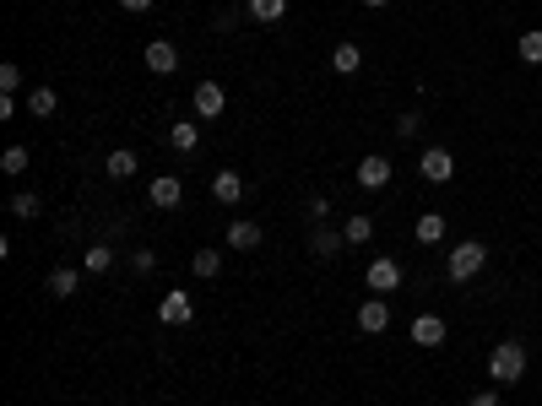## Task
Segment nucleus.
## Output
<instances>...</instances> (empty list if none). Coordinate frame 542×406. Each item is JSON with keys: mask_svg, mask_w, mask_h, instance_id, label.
<instances>
[{"mask_svg": "<svg viewBox=\"0 0 542 406\" xmlns=\"http://www.w3.org/2000/svg\"><path fill=\"white\" fill-rule=\"evenodd\" d=\"M119 11H136V16H141V11H152V0H119Z\"/></svg>", "mask_w": 542, "mask_h": 406, "instance_id": "nucleus-33", "label": "nucleus"}, {"mask_svg": "<svg viewBox=\"0 0 542 406\" xmlns=\"http://www.w3.org/2000/svg\"><path fill=\"white\" fill-rule=\"evenodd\" d=\"M147 201H152V206H163V212H174V206L185 201V184H179L174 174H157V179L147 184Z\"/></svg>", "mask_w": 542, "mask_h": 406, "instance_id": "nucleus-8", "label": "nucleus"}, {"mask_svg": "<svg viewBox=\"0 0 542 406\" xmlns=\"http://www.w3.org/2000/svg\"><path fill=\"white\" fill-rule=\"evenodd\" d=\"M418 174H423L429 184H451V179H456V157H451L445 146H423V157H418Z\"/></svg>", "mask_w": 542, "mask_h": 406, "instance_id": "nucleus-3", "label": "nucleus"}, {"mask_svg": "<svg viewBox=\"0 0 542 406\" xmlns=\"http://www.w3.org/2000/svg\"><path fill=\"white\" fill-rule=\"evenodd\" d=\"M168 146H174V152H195V146H201V125H195V119L168 125Z\"/></svg>", "mask_w": 542, "mask_h": 406, "instance_id": "nucleus-16", "label": "nucleus"}, {"mask_svg": "<svg viewBox=\"0 0 542 406\" xmlns=\"http://www.w3.org/2000/svg\"><path fill=\"white\" fill-rule=\"evenodd\" d=\"M147 71L174 76V71H179V49H174L168 38H152V43H147Z\"/></svg>", "mask_w": 542, "mask_h": 406, "instance_id": "nucleus-10", "label": "nucleus"}, {"mask_svg": "<svg viewBox=\"0 0 542 406\" xmlns=\"http://www.w3.org/2000/svg\"><path fill=\"white\" fill-rule=\"evenodd\" d=\"M190 271H195V277H217V271H223V255H217V250H195V255H190Z\"/></svg>", "mask_w": 542, "mask_h": 406, "instance_id": "nucleus-23", "label": "nucleus"}, {"mask_svg": "<svg viewBox=\"0 0 542 406\" xmlns=\"http://www.w3.org/2000/svg\"><path fill=\"white\" fill-rule=\"evenodd\" d=\"M228 250H261V228L255 222H228Z\"/></svg>", "mask_w": 542, "mask_h": 406, "instance_id": "nucleus-17", "label": "nucleus"}, {"mask_svg": "<svg viewBox=\"0 0 542 406\" xmlns=\"http://www.w3.org/2000/svg\"><path fill=\"white\" fill-rule=\"evenodd\" d=\"M358 65H364V49H358V43H347V38H342V43H337V49H331V71H337V76H353V71H358Z\"/></svg>", "mask_w": 542, "mask_h": 406, "instance_id": "nucleus-15", "label": "nucleus"}, {"mask_svg": "<svg viewBox=\"0 0 542 406\" xmlns=\"http://www.w3.org/2000/svg\"><path fill=\"white\" fill-rule=\"evenodd\" d=\"M0 168H5V174H27V146H5V152H0Z\"/></svg>", "mask_w": 542, "mask_h": 406, "instance_id": "nucleus-27", "label": "nucleus"}, {"mask_svg": "<svg viewBox=\"0 0 542 406\" xmlns=\"http://www.w3.org/2000/svg\"><path fill=\"white\" fill-rule=\"evenodd\" d=\"M49 298H76V271H71V266H54V271H49Z\"/></svg>", "mask_w": 542, "mask_h": 406, "instance_id": "nucleus-20", "label": "nucleus"}, {"mask_svg": "<svg viewBox=\"0 0 542 406\" xmlns=\"http://www.w3.org/2000/svg\"><path fill=\"white\" fill-rule=\"evenodd\" d=\"M342 244H347V233H337L331 222H315V228H309V255H315V260L342 255Z\"/></svg>", "mask_w": 542, "mask_h": 406, "instance_id": "nucleus-6", "label": "nucleus"}, {"mask_svg": "<svg viewBox=\"0 0 542 406\" xmlns=\"http://www.w3.org/2000/svg\"><path fill=\"white\" fill-rule=\"evenodd\" d=\"M413 233H418V244H445V217H440V212H423Z\"/></svg>", "mask_w": 542, "mask_h": 406, "instance_id": "nucleus-19", "label": "nucleus"}, {"mask_svg": "<svg viewBox=\"0 0 542 406\" xmlns=\"http://www.w3.org/2000/svg\"><path fill=\"white\" fill-rule=\"evenodd\" d=\"M223 109H228V92H223L217 81H201V87H195V114H201V119H223Z\"/></svg>", "mask_w": 542, "mask_h": 406, "instance_id": "nucleus-11", "label": "nucleus"}, {"mask_svg": "<svg viewBox=\"0 0 542 406\" xmlns=\"http://www.w3.org/2000/svg\"><path fill=\"white\" fill-rule=\"evenodd\" d=\"M22 109H27L33 119H49V114L60 109V92H54V87H27V98H22Z\"/></svg>", "mask_w": 542, "mask_h": 406, "instance_id": "nucleus-12", "label": "nucleus"}, {"mask_svg": "<svg viewBox=\"0 0 542 406\" xmlns=\"http://www.w3.org/2000/svg\"><path fill=\"white\" fill-rule=\"evenodd\" d=\"M358 331H364V336H385V331H391L385 298H364V304H358Z\"/></svg>", "mask_w": 542, "mask_h": 406, "instance_id": "nucleus-7", "label": "nucleus"}, {"mask_svg": "<svg viewBox=\"0 0 542 406\" xmlns=\"http://www.w3.org/2000/svg\"><path fill=\"white\" fill-rule=\"evenodd\" d=\"M527 364H532V353H527V342H499L494 353H489V380L505 391V385H521L527 380Z\"/></svg>", "mask_w": 542, "mask_h": 406, "instance_id": "nucleus-1", "label": "nucleus"}, {"mask_svg": "<svg viewBox=\"0 0 542 406\" xmlns=\"http://www.w3.org/2000/svg\"><path fill=\"white\" fill-rule=\"evenodd\" d=\"M130 266H136V271H152L157 260H152V250H136V255H130Z\"/></svg>", "mask_w": 542, "mask_h": 406, "instance_id": "nucleus-31", "label": "nucleus"}, {"mask_svg": "<svg viewBox=\"0 0 542 406\" xmlns=\"http://www.w3.org/2000/svg\"><path fill=\"white\" fill-rule=\"evenodd\" d=\"M304 212H309V222H326V217H331V201H326V195H309Z\"/></svg>", "mask_w": 542, "mask_h": 406, "instance_id": "nucleus-29", "label": "nucleus"}, {"mask_svg": "<svg viewBox=\"0 0 542 406\" xmlns=\"http://www.w3.org/2000/svg\"><path fill=\"white\" fill-rule=\"evenodd\" d=\"M391 174H396V168H391L385 157H364V163H358V184H364V190H385Z\"/></svg>", "mask_w": 542, "mask_h": 406, "instance_id": "nucleus-13", "label": "nucleus"}, {"mask_svg": "<svg viewBox=\"0 0 542 406\" xmlns=\"http://www.w3.org/2000/svg\"><path fill=\"white\" fill-rule=\"evenodd\" d=\"M396 136L413 141V136H418V114H396Z\"/></svg>", "mask_w": 542, "mask_h": 406, "instance_id": "nucleus-30", "label": "nucleus"}, {"mask_svg": "<svg viewBox=\"0 0 542 406\" xmlns=\"http://www.w3.org/2000/svg\"><path fill=\"white\" fill-rule=\"evenodd\" d=\"M516 54H521V60H527V65H542V33H537V27H532V33H521V38H516Z\"/></svg>", "mask_w": 542, "mask_h": 406, "instance_id": "nucleus-24", "label": "nucleus"}, {"mask_svg": "<svg viewBox=\"0 0 542 406\" xmlns=\"http://www.w3.org/2000/svg\"><path fill=\"white\" fill-rule=\"evenodd\" d=\"M288 0H250V22H282Z\"/></svg>", "mask_w": 542, "mask_h": 406, "instance_id": "nucleus-22", "label": "nucleus"}, {"mask_svg": "<svg viewBox=\"0 0 542 406\" xmlns=\"http://www.w3.org/2000/svg\"><path fill=\"white\" fill-rule=\"evenodd\" d=\"M81 266H87V271L98 277V271H109V266H114V250H109V244H92V250L81 255Z\"/></svg>", "mask_w": 542, "mask_h": 406, "instance_id": "nucleus-26", "label": "nucleus"}, {"mask_svg": "<svg viewBox=\"0 0 542 406\" xmlns=\"http://www.w3.org/2000/svg\"><path fill=\"white\" fill-rule=\"evenodd\" d=\"M103 168H109V179H130V174L141 168V157H136L130 146H119V152H109V163H103Z\"/></svg>", "mask_w": 542, "mask_h": 406, "instance_id": "nucleus-18", "label": "nucleus"}, {"mask_svg": "<svg viewBox=\"0 0 542 406\" xmlns=\"http://www.w3.org/2000/svg\"><path fill=\"white\" fill-rule=\"evenodd\" d=\"M212 201H223V206H239V201H244V179H239L233 168H223V174L212 179Z\"/></svg>", "mask_w": 542, "mask_h": 406, "instance_id": "nucleus-14", "label": "nucleus"}, {"mask_svg": "<svg viewBox=\"0 0 542 406\" xmlns=\"http://www.w3.org/2000/svg\"><path fill=\"white\" fill-rule=\"evenodd\" d=\"M157 320H163V326H190V320H195V304H190V293L168 288V293H163V304H157Z\"/></svg>", "mask_w": 542, "mask_h": 406, "instance_id": "nucleus-5", "label": "nucleus"}, {"mask_svg": "<svg viewBox=\"0 0 542 406\" xmlns=\"http://www.w3.org/2000/svg\"><path fill=\"white\" fill-rule=\"evenodd\" d=\"M364 282H369L375 293H396V288H402V260L375 255V260H369V271H364Z\"/></svg>", "mask_w": 542, "mask_h": 406, "instance_id": "nucleus-4", "label": "nucleus"}, {"mask_svg": "<svg viewBox=\"0 0 542 406\" xmlns=\"http://www.w3.org/2000/svg\"><path fill=\"white\" fill-rule=\"evenodd\" d=\"M38 212H43V201H38L33 190H22V195H11V217H16V222H33Z\"/></svg>", "mask_w": 542, "mask_h": 406, "instance_id": "nucleus-21", "label": "nucleus"}, {"mask_svg": "<svg viewBox=\"0 0 542 406\" xmlns=\"http://www.w3.org/2000/svg\"><path fill=\"white\" fill-rule=\"evenodd\" d=\"M445 336H451V331H445V320H440V315H418V320H413V342H418L423 353L445 347Z\"/></svg>", "mask_w": 542, "mask_h": 406, "instance_id": "nucleus-9", "label": "nucleus"}, {"mask_svg": "<svg viewBox=\"0 0 542 406\" xmlns=\"http://www.w3.org/2000/svg\"><path fill=\"white\" fill-rule=\"evenodd\" d=\"M364 5H375V11H380V5H391V0H364Z\"/></svg>", "mask_w": 542, "mask_h": 406, "instance_id": "nucleus-34", "label": "nucleus"}, {"mask_svg": "<svg viewBox=\"0 0 542 406\" xmlns=\"http://www.w3.org/2000/svg\"><path fill=\"white\" fill-rule=\"evenodd\" d=\"M16 87H22V65L5 60V65H0V92H16Z\"/></svg>", "mask_w": 542, "mask_h": 406, "instance_id": "nucleus-28", "label": "nucleus"}, {"mask_svg": "<svg viewBox=\"0 0 542 406\" xmlns=\"http://www.w3.org/2000/svg\"><path fill=\"white\" fill-rule=\"evenodd\" d=\"M483 266H489V244H483V239H461V244L445 255V277H451V282H472Z\"/></svg>", "mask_w": 542, "mask_h": 406, "instance_id": "nucleus-2", "label": "nucleus"}, {"mask_svg": "<svg viewBox=\"0 0 542 406\" xmlns=\"http://www.w3.org/2000/svg\"><path fill=\"white\" fill-rule=\"evenodd\" d=\"M342 233H347V244H369V239H375V222L358 212V217H347V228H342Z\"/></svg>", "mask_w": 542, "mask_h": 406, "instance_id": "nucleus-25", "label": "nucleus"}, {"mask_svg": "<svg viewBox=\"0 0 542 406\" xmlns=\"http://www.w3.org/2000/svg\"><path fill=\"white\" fill-rule=\"evenodd\" d=\"M467 406H499V385H494V391H478Z\"/></svg>", "mask_w": 542, "mask_h": 406, "instance_id": "nucleus-32", "label": "nucleus"}]
</instances>
